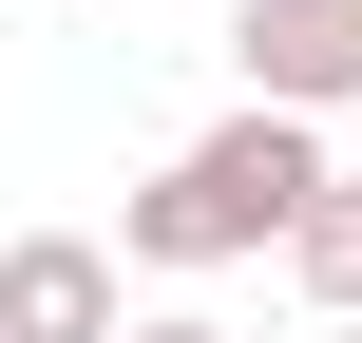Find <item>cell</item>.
<instances>
[{
    "label": "cell",
    "mask_w": 362,
    "mask_h": 343,
    "mask_svg": "<svg viewBox=\"0 0 362 343\" xmlns=\"http://www.w3.org/2000/svg\"><path fill=\"white\" fill-rule=\"evenodd\" d=\"M344 343H362V325H344Z\"/></svg>",
    "instance_id": "obj_6"
},
{
    "label": "cell",
    "mask_w": 362,
    "mask_h": 343,
    "mask_svg": "<svg viewBox=\"0 0 362 343\" xmlns=\"http://www.w3.org/2000/svg\"><path fill=\"white\" fill-rule=\"evenodd\" d=\"M134 343H229V325H191V306H172V325H134Z\"/></svg>",
    "instance_id": "obj_5"
},
{
    "label": "cell",
    "mask_w": 362,
    "mask_h": 343,
    "mask_svg": "<svg viewBox=\"0 0 362 343\" xmlns=\"http://www.w3.org/2000/svg\"><path fill=\"white\" fill-rule=\"evenodd\" d=\"M229 57H248V95L344 115L362 95V0H229Z\"/></svg>",
    "instance_id": "obj_2"
},
{
    "label": "cell",
    "mask_w": 362,
    "mask_h": 343,
    "mask_svg": "<svg viewBox=\"0 0 362 343\" xmlns=\"http://www.w3.org/2000/svg\"><path fill=\"white\" fill-rule=\"evenodd\" d=\"M0 343H134L115 325V248L95 229H19L0 248Z\"/></svg>",
    "instance_id": "obj_3"
},
{
    "label": "cell",
    "mask_w": 362,
    "mask_h": 343,
    "mask_svg": "<svg viewBox=\"0 0 362 343\" xmlns=\"http://www.w3.org/2000/svg\"><path fill=\"white\" fill-rule=\"evenodd\" d=\"M325 191H344V172H325V115L248 95V115L191 134L153 191H115V248H134V267H248V248H305Z\"/></svg>",
    "instance_id": "obj_1"
},
{
    "label": "cell",
    "mask_w": 362,
    "mask_h": 343,
    "mask_svg": "<svg viewBox=\"0 0 362 343\" xmlns=\"http://www.w3.org/2000/svg\"><path fill=\"white\" fill-rule=\"evenodd\" d=\"M286 267H305V286H325V306H344V325H362V172H344V191H325V210H305V248H286Z\"/></svg>",
    "instance_id": "obj_4"
}]
</instances>
